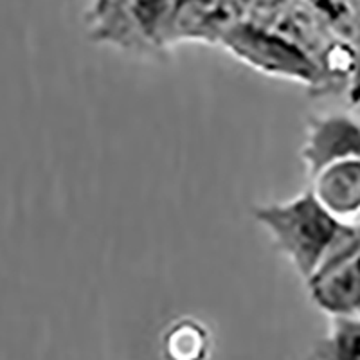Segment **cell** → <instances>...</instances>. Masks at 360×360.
<instances>
[{"mask_svg": "<svg viewBox=\"0 0 360 360\" xmlns=\"http://www.w3.org/2000/svg\"><path fill=\"white\" fill-rule=\"evenodd\" d=\"M310 191L340 221L360 218V160L330 164L311 176Z\"/></svg>", "mask_w": 360, "mask_h": 360, "instance_id": "obj_6", "label": "cell"}, {"mask_svg": "<svg viewBox=\"0 0 360 360\" xmlns=\"http://www.w3.org/2000/svg\"><path fill=\"white\" fill-rule=\"evenodd\" d=\"M301 159L308 176L335 162L360 160V117L330 112L308 121Z\"/></svg>", "mask_w": 360, "mask_h": 360, "instance_id": "obj_5", "label": "cell"}, {"mask_svg": "<svg viewBox=\"0 0 360 360\" xmlns=\"http://www.w3.org/2000/svg\"><path fill=\"white\" fill-rule=\"evenodd\" d=\"M166 360H207L211 353V333L198 321L179 319L162 337Z\"/></svg>", "mask_w": 360, "mask_h": 360, "instance_id": "obj_8", "label": "cell"}, {"mask_svg": "<svg viewBox=\"0 0 360 360\" xmlns=\"http://www.w3.org/2000/svg\"><path fill=\"white\" fill-rule=\"evenodd\" d=\"M311 360H360V315L330 317L326 333L314 344Z\"/></svg>", "mask_w": 360, "mask_h": 360, "instance_id": "obj_7", "label": "cell"}, {"mask_svg": "<svg viewBox=\"0 0 360 360\" xmlns=\"http://www.w3.org/2000/svg\"><path fill=\"white\" fill-rule=\"evenodd\" d=\"M307 287L315 307L328 317L360 314V218L349 221Z\"/></svg>", "mask_w": 360, "mask_h": 360, "instance_id": "obj_4", "label": "cell"}, {"mask_svg": "<svg viewBox=\"0 0 360 360\" xmlns=\"http://www.w3.org/2000/svg\"><path fill=\"white\" fill-rule=\"evenodd\" d=\"M359 315H360V314H359Z\"/></svg>", "mask_w": 360, "mask_h": 360, "instance_id": "obj_9", "label": "cell"}, {"mask_svg": "<svg viewBox=\"0 0 360 360\" xmlns=\"http://www.w3.org/2000/svg\"><path fill=\"white\" fill-rule=\"evenodd\" d=\"M175 13L176 2H96L85 22L94 41L155 56L173 45Z\"/></svg>", "mask_w": 360, "mask_h": 360, "instance_id": "obj_2", "label": "cell"}, {"mask_svg": "<svg viewBox=\"0 0 360 360\" xmlns=\"http://www.w3.org/2000/svg\"><path fill=\"white\" fill-rule=\"evenodd\" d=\"M252 217L304 283L319 270L349 225L328 213L310 188L287 202L256 205Z\"/></svg>", "mask_w": 360, "mask_h": 360, "instance_id": "obj_1", "label": "cell"}, {"mask_svg": "<svg viewBox=\"0 0 360 360\" xmlns=\"http://www.w3.org/2000/svg\"><path fill=\"white\" fill-rule=\"evenodd\" d=\"M218 44L262 72L294 79L321 94L332 92L328 79L307 51L285 34L249 18L247 13L242 20L227 27Z\"/></svg>", "mask_w": 360, "mask_h": 360, "instance_id": "obj_3", "label": "cell"}]
</instances>
